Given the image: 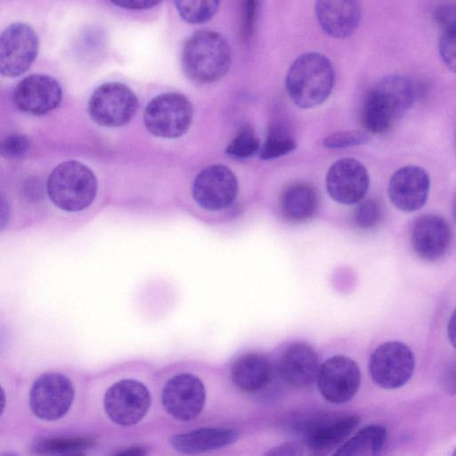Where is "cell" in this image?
<instances>
[{
	"label": "cell",
	"mask_w": 456,
	"mask_h": 456,
	"mask_svg": "<svg viewBox=\"0 0 456 456\" xmlns=\"http://www.w3.org/2000/svg\"><path fill=\"white\" fill-rule=\"evenodd\" d=\"M438 51L446 68L456 74V29L442 33Z\"/></svg>",
	"instance_id": "32"
},
{
	"label": "cell",
	"mask_w": 456,
	"mask_h": 456,
	"mask_svg": "<svg viewBox=\"0 0 456 456\" xmlns=\"http://www.w3.org/2000/svg\"><path fill=\"white\" fill-rule=\"evenodd\" d=\"M61 96V88L56 79L47 75L35 74L18 83L12 101L20 111L41 116L56 109Z\"/></svg>",
	"instance_id": "16"
},
{
	"label": "cell",
	"mask_w": 456,
	"mask_h": 456,
	"mask_svg": "<svg viewBox=\"0 0 456 456\" xmlns=\"http://www.w3.org/2000/svg\"><path fill=\"white\" fill-rule=\"evenodd\" d=\"M238 182L233 172L224 165H211L201 170L192 184L195 201L208 210H221L236 198Z\"/></svg>",
	"instance_id": "14"
},
{
	"label": "cell",
	"mask_w": 456,
	"mask_h": 456,
	"mask_svg": "<svg viewBox=\"0 0 456 456\" xmlns=\"http://www.w3.org/2000/svg\"><path fill=\"white\" fill-rule=\"evenodd\" d=\"M430 179L424 168L405 166L397 169L388 183V196L401 211L413 212L421 208L428 197Z\"/></svg>",
	"instance_id": "18"
},
{
	"label": "cell",
	"mask_w": 456,
	"mask_h": 456,
	"mask_svg": "<svg viewBox=\"0 0 456 456\" xmlns=\"http://www.w3.org/2000/svg\"><path fill=\"white\" fill-rule=\"evenodd\" d=\"M239 432L232 428H201L171 437L172 447L183 454H200L233 444Z\"/></svg>",
	"instance_id": "21"
},
{
	"label": "cell",
	"mask_w": 456,
	"mask_h": 456,
	"mask_svg": "<svg viewBox=\"0 0 456 456\" xmlns=\"http://www.w3.org/2000/svg\"><path fill=\"white\" fill-rule=\"evenodd\" d=\"M260 0H242L240 37L243 43L251 41L258 18Z\"/></svg>",
	"instance_id": "31"
},
{
	"label": "cell",
	"mask_w": 456,
	"mask_h": 456,
	"mask_svg": "<svg viewBox=\"0 0 456 456\" xmlns=\"http://www.w3.org/2000/svg\"><path fill=\"white\" fill-rule=\"evenodd\" d=\"M138 99L130 87L118 82L102 84L88 102L92 119L102 126L118 127L127 124L136 113Z\"/></svg>",
	"instance_id": "9"
},
{
	"label": "cell",
	"mask_w": 456,
	"mask_h": 456,
	"mask_svg": "<svg viewBox=\"0 0 456 456\" xmlns=\"http://www.w3.org/2000/svg\"><path fill=\"white\" fill-rule=\"evenodd\" d=\"M146 453V449L141 446H133L115 452L118 455H144Z\"/></svg>",
	"instance_id": "39"
},
{
	"label": "cell",
	"mask_w": 456,
	"mask_h": 456,
	"mask_svg": "<svg viewBox=\"0 0 456 456\" xmlns=\"http://www.w3.org/2000/svg\"><path fill=\"white\" fill-rule=\"evenodd\" d=\"M442 385L448 393L456 395V360L444 370Z\"/></svg>",
	"instance_id": "36"
},
{
	"label": "cell",
	"mask_w": 456,
	"mask_h": 456,
	"mask_svg": "<svg viewBox=\"0 0 456 456\" xmlns=\"http://www.w3.org/2000/svg\"><path fill=\"white\" fill-rule=\"evenodd\" d=\"M232 64L227 39L214 30H199L191 35L182 50V66L189 79L199 85L215 83L224 77Z\"/></svg>",
	"instance_id": "2"
},
{
	"label": "cell",
	"mask_w": 456,
	"mask_h": 456,
	"mask_svg": "<svg viewBox=\"0 0 456 456\" xmlns=\"http://www.w3.org/2000/svg\"><path fill=\"white\" fill-rule=\"evenodd\" d=\"M447 335L451 344L456 349V308L449 319Z\"/></svg>",
	"instance_id": "38"
},
{
	"label": "cell",
	"mask_w": 456,
	"mask_h": 456,
	"mask_svg": "<svg viewBox=\"0 0 456 456\" xmlns=\"http://www.w3.org/2000/svg\"><path fill=\"white\" fill-rule=\"evenodd\" d=\"M46 190L59 208L76 212L86 208L97 192V180L86 165L69 160L59 164L48 176Z\"/></svg>",
	"instance_id": "5"
},
{
	"label": "cell",
	"mask_w": 456,
	"mask_h": 456,
	"mask_svg": "<svg viewBox=\"0 0 456 456\" xmlns=\"http://www.w3.org/2000/svg\"><path fill=\"white\" fill-rule=\"evenodd\" d=\"M112 4L127 10H145L159 4L162 0H110Z\"/></svg>",
	"instance_id": "35"
},
{
	"label": "cell",
	"mask_w": 456,
	"mask_h": 456,
	"mask_svg": "<svg viewBox=\"0 0 456 456\" xmlns=\"http://www.w3.org/2000/svg\"><path fill=\"white\" fill-rule=\"evenodd\" d=\"M387 440L386 428L378 424L363 427L354 436L341 444L335 455H377L383 449Z\"/></svg>",
	"instance_id": "24"
},
{
	"label": "cell",
	"mask_w": 456,
	"mask_h": 456,
	"mask_svg": "<svg viewBox=\"0 0 456 456\" xmlns=\"http://www.w3.org/2000/svg\"><path fill=\"white\" fill-rule=\"evenodd\" d=\"M94 444L89 437L45 438L37 442L34 451L41 454H81Z\"/></svg>",
	"instance_id": "27"
},
{
	"label": "cell",
	"mask_w": 456,
	"mask_h": 456,
	"mask_svg": "<svg viewBox=\"0 0 456 456\" xmlns=\"http://www.w3.org/2000/svg\"><path fill=\"white\" fill-rule=\"evenodd\" d=\"M300 447L298 444L292 443H285L271 449L266 455H300Z\"/></svg>",
	"instance_id": "37"
},
{
	"label": "cell",
	"mask_w": 456,
	"mask_h": 456,
	"mask_svg": "<svg viewBox=\"0 0 456 456\" xmlns=\"http://www.w3.org/2000/svg\"><path fill=\"white\" fill-rule=\"evenodd\" d=\"M319 368L317 354L304 342L289 345L279 362V373L282 380L297 389L311 386L317 378Z\"/></svg>",
	"instance_id": "20"
},
{
	"label": "cell",
	"mask_w": 456,
	"mask_h": 456,
	"mask_svg": "<svg viewBox=\"0 0 456 456\" xmlns=\"http://www.w3.org/2000/svg\"><path fill=\"white\" fill-rule=\"evenodd\" d=\"M452 213H453L454 219L456 221V196H455L453 203H452Z\"/></svg>",
	"instance_id": "40"
},
{
	"label": "cell",
	"mask_w": 456,
	"mask_h": 456,
	"mask_svg": "<svg viewBox=\"0 0 456 456\" xmlns=\"http://www.w3.org/2000/svg\"><path fill=\"white\" fill-rule=\"evenodd\" d=\"M434 19L443 32L456 29V0L439 4L434 11Z\"/></svg>",
	"instance_id": "34"
},
{
	"label": "cell",
	"mask_w": 456,
	"mask_h": 456,
	"mask_svg": "<svg viewBox=\"0 0 456 456\" xmlns=\"http://www.w3.org/2000/svg\"><path fill=\"white\" fill-rule=\"evenodd\" d=\"M319 205L318 193L306 183H294L281 192L280 206L283 216L289 221L299 223L313 217Z\"/></svg>",
	"instance_id": "23"
},
{
	"label": "cell",
	"mask_w": 456,
	"mask_h": 456,
	"mask_svg": "<svg viewBox=\"0 0 456 456\" xmlns=\"http://www.w3.org/2000/svg\"><path fill=\"white\" fill-rule=\"evenodd\" d=\"M296 148V142L290 133L280 124L273 125L265 143L260 150L263 159H272L286 155Z\"/></svg>",
	"instance_id": "26"
},
{
	"label": "cell",
	"mask_w": 456,
	"mask_h": 456,
	"mask_svg": "<svg viewBox=\"0 0 456 456\" xmlns=\"http://www.w3.org/2000/svg\"><path fill=\"white\" fill-rule=\"evenodd\" d=\"M334 83L335 70L331 61L316 52L305 53L296 58L285 79L289 98L302 109H311L325 102Z\"/></svg>",
	"instance_id": "3"
},
{
	"label": "cell",
	"mask_w": 456,
	"mask_h": 456,
	"mask_svg": "<svg viewBox=\"0 0 456 456\" xmlns=\"http://www.w3.org/2000/svg\"><path fill=\"white\" fill-rule=\"evenodd\" d=\"M2 401H3V403H2V412H3L4 405H5V403H4L5 395H4V389H2Z\"/></svg>",
	"instance_id": "41"
},
{
	"label": "cell",
	"mask_w": 456,
	"mask_h": 456,
	"mask_svg": "<svg viewBox=\"0 0 456 456\" xmlns=\"http://www.w3.org/2000/svg\"><path fill=\"white\" fill-rule=\"evenodd\" d=\"M151 396L146 386L134 379H120L106 390L103 408L115 424L129 428L140 422L148 412Z\"/></svg>",
	"instance_id": "7"
},
{
	"label": "cell",
	"mask_w": 456,
	"mask_h": 456,
	"mask_svg": "<svg viewBox=\"0 0 456 456\" xmlns=\"http://www.w3.org/2000/svg\"><path fill=\"white\" fill-rule=\"evenodd\" d=\"M230 375L232 383L240 391L258 392L272 379V364L262 354L246 353L233 362Z\"/></svg>",
	"instance_id": "22"
},
{
	"label": "cell",
	"mask_w": 456,
	"mask_h": 456,
	"mask_svg": "<svg viewBox=\"0 0 456 456\" xmlns=\"http://www.w3.org/2000/svg\"><path fill=\"white\" fill-rule=\"evenodd\" d=\"M382 215L380 204L376 200H366L355 209L354 219L361 229H371L380 221Z\"/></svg>",
	"instance_id": "30"
},
{
	"label": "cell",
	"mask_w": 456,
	"mask_h": 456,
	"mask_svg": "<svg viewBox=\"0 0 456 456\" xmlns=\"http://www.w3.org/2000/svg\"><path fill=\"white\" fill-rule=\"evenodd\" d=\"M417 94L410 78L395 74L385 77L366 95L362 110V126L374 134L387 133L411 107Z\"/></svg>",
	"instance_id": "1"
},
{
	"label": "cell",
	"mask_w": 456,
	"mask_h": 456,
	"mask_svg": "<svg viewBox=\"0 0 456 456\" xmlns=\"http://www.w3.org/2000/svg\"><path fill=\"white\" fill-rule=\"evenodd\" d=\"M193 118V107L179 93H164L147 104L143 121L146 129L161 138H176L187 132Z\"/></svg>",
	"instance_id": "6"
},
{
	"label": "cell",
	"mask_w": 456,
	"mask_h": 456,
	"mask_svg": "<svg viewBox=\"0 0 456 456\" xmlns=\"http://www.w3.org/2000/svg\"><path fill=\"white\" fill-rule=\"evenodd\" d=\"M369 183L365 167L352 158L336 161L326 175V188L330 196L346 205L361 201L368 191Z\"/></svg>",
	"instance_id": "15"
},
{
	"label": "cell",
	"mask_w": 456,
	"mask_h": 456,
	"mask_svg": "<svg viewBox=\"0 0 456 456\" xmlns=\"http://www.w3.org/2000/svg\"><path fill=\"white\" fill-rule=\"evenodd\" d=\"M259 142L250 125L240 127L226 148V153L235 158H248L257 151Z\"/></svg>",
	"instance_id": "28"
},
{
	"label": "cell",
	"mask_w": 456,
	"mask_h": 456,
	"mask_svg": "<svg viewBox=\"0 0 456 456\" xmlns=\"http://www.w3.org/2000/svg\"><path fill=\"white\" fill-rule=\"evenodd\" d=\"M360 423L357 415L315 411L292 420L291 432L315 455H325L343 444Z\"/></svg>",
	"instance_id": "4"
},
{
	"label": "cell",
	"mask_w": 456,
	"mask_h": 456,
	"mask_svg": "<svg viewBox=\"0 0 456 456\" xmlns=\"http://www.w3.org/2000/svg\"><path fill=\"white\" fill-rule=\"evenodd\" d=\"M453 454H454V455H456V449H455V451H454Z\"/></svg>",
	"instance_id": "42"
},
{
	"label": "cell",
	"mask_w": 456,
	"mask_h": 456,
	"mask_svg": "<svg viewBox=\"0 0 456 456\" xmlns=\"http://www.w3.org/2000/svg\"><path fill=\"white\" fill-rule=\"evenodd\" d=\"M369 140V135L361 131H340L326 136L322 144L330 149H343L365 144Z\"/></svg>",
	"instance_id": "29"
},
{
	"label": "cell",
	"mask_w": 456,
	"mask_h": 456,
	"mask_svg": "<svg viewBox=\"0 0 456 456\" xmlns=\"http://www.w3.org/2000/svg\"><path fill=\"white\" fill-rule=\"evenodd\" d=\"M317 386L322 397L331 403H344L356 395L361 384L357 363L348 356L334 355L319 368Z\"/></svg>",
	"instance_id": "13"
},
{
	"label": "cell",
	"mask_w": 456,
	"mask_h": 456,
	"mask_svg": "<svg viewBox=\"0 0 456 456\" xmlns=\"http://www.w3.org/2000/svg\"><path fill=\"white\" fill-rule=\"evenodd\" d=\"M29 149L28 138L20 134H12L1 142L0 151L3 157L15 159L24 156Z\"/></svg>",
	"instance_id": "33"
},
{
	"label": "cell",
	"mask_w": 456,
	"mask_h": 456,
	"mask_svg": "<svg viewBox=\"0 0 456 456\" xmlns=\"http://www.w3.org/2000/svg\"><path fill=\"white\" fill-rule=\"evenodd\" d=\"M221 0H174L180 17L190 24H203L217 13Z\"/></svg>",
	"instance_id": "25"
},
{
	"label": "cell",
	"mask_w": 456,
	"mask_h": 456,
	"mask_svg": "<svg viewBox=\"0 0 456 456\" xmlns=\"http://www.w3.org/2000/svg\"><path fill=\"white\" fill-rule=\"evenodd\" d=\"M161 403L166 412L179 421H191L202 411L206 403V389L202 380L189 372L170 378L161 392Z\"/></svg>",
	"instance_id": "11"
},
{
	"label": "cell",
	"mask_w": 456,
	"mask_h": 456,
	"mask_svg": "<svg viewBox=\"0 0 456 456\" xmlns=\"http://www.w3.org/2000/svg\"><path fill=\"white\" fill-rule=\"evenodd\" d=\"M75 396L72 381L59 372L40 375L29 390V407L39 419L54 421L69 411Z\"/></svg>",
	"instance_id": "8"
},
{
	"label": "cell",
	"mask_w": 456,
	"mask_h": 456,
	"mask_svg": "<svg viewBox=\"0 0 456 456\" xmlns=\"http://www.w3.org/2000/svg\"><path fill=\"white\" fill-rule=\"evenodd\" d=\"M414 367L412 351L400 341H388L379 345L369 360V371L372 381L385 389H395L405 385L411 378Z\"/></svg>",
	"instance_id": "10"
},
{
	"label": "cell",
	"mask_w": 456,
	"mask_h": 456,
	"mask_svg": "<svg viewBox=\"0 0 456 456\" xmlns=\"http://www.w3.org/2000/svg\"><path fill=\"white\" fill-rule=\"evenodd\" d=\"M38 38L34 29L23 22L9 25L0 37V71L7 77L23 74L35 61Z\"/></svg>",
	"instance_id": "12"
},
{
	"label": "cell",
	"mask_w": 456,
	"mask_h": 456,
	"mask_svg": "<svg viewBox=\"0 0 456 456\" xmlns=\"http://www.w3.org/2000/svg\"><path fill=\"white\" fill-rule=\"evenodd\" d=\"M411 243L419 258L428 262L439 260L451 246V228L446 220L440 216L421 215L412 223Z\"/></svg>",
	"instance_id": "17"
},
{
	"label": "cell",
	"mask_w": 456,
	"mask_h": 456,
	"mask_svg": "<svg viewBox=\"0 0 456 456\" xmlns=\"http://www.w3.org/2000/svg\"><path fill=\"white\" fill-rule=\"evenodd\" d=\"M314 11L322 31L336 39L352 36L362 19L360 0H316Z\"/></svg>",
	"instance_id": "19"
}]
</instances>
